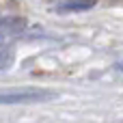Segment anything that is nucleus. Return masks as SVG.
I'll use <instances>...</instances> for the list:
<instances>
[{"label": "nucleus", "instance_id": "nucleus-1", "mask_svg": "<svg viewBox=\"0 0 123 123\" xmlns=\"http://www.w3.org/2000/svg\"><path fill=\"white\" fill-rule=\"evenodd\" d=\"M54 93L48 89H9L0 91V104H35V102H45L52 99Z\"/></svg>", "mask_w": 123, "mask_h": 123}, {"label": "nucleus", "instance_id": "nucleus-2", "mask_svg": "<svg viewBox=\"0 0 123 123\" xmlns=\"http://www.w3.org/2000/svg\"><path fill=\"white\" fill-rule=\"evenodd\" d=\"M28 28V22L24 17H2L0 19V32L2 35H19Z\"/></svg>", "mask_w": 123, "mask_h": 123}, {"label": "nucleus", "instance_id": "nucleus-3", "mask_svg": "<svg viewBox=\"0 0 123 123\" xmlns=\"http://www.w3.org/2000/svg\"><path fill=\"white\" fill-rule=\"evenodd\" d=\"M93 4H95L93 0H67L58 4V11H86Z\"/></svg>", "mask_w": 123, "mask_h": 123}, {"label": "nucleus", "instance_id": "nucleus-4", "mask_svg": "<svg viewBox=\"0 0 123 123\" xmlns=\"http://www.w3.org/2000/svg\"><path fill=\"white\" fill-rule=\"evenodd\" d=\"M11 63H13V48H2L0 50V69L11 67Z\"/></svg>", "mask_w": 123, "mask_h": 123}]
</instances>
